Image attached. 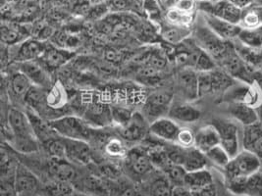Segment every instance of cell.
<instances>
[{"label": "cell", "mask_w": 262, "mask_h": 196, "mask_svg": "<svg viewBox=\"0 0 262 196\" xmlns=\"http://www.w3.org/2000/svg\"><path fill=\"white\" fill-rule=\"evenodd\" d=\"M7 125L11 133V146L22 153H33L38 150L36 137L27 112L11 108L7 115Z\"/></svg>", "instance_id": "obj_1"}, {"label": "cell", "mask_w": 262, "mask_h": 196, "mask_svg": "<svg viewBox=\"0 0 262 196\" xmlns=\"http://www.w3.org/2000/svg\"><path fill=\"white\" fill-rule=\"evenodd\" d=\"M191 35L195 43L207 52L214 59L216 64L224 57L232 45V41L218 37L205 23L195 24L191 31Z\"/></svg>", "instance_id": "obj_2"}, {"label": "cell", "mask_w": 262, "mask_h": 196, "mask_svg": "<svg viewBox=\"0 0 262 196\" xmlns=\"http://www.w3.org/2000/svg\"><path fill=\"white\" fill-rule=\"evenodd\" d=\"M49 125L57 135L67 139L89 142L93 135V128L83 118L75 115H63L49 121Z\"/></svg>", "instance_id": "obj_3"}, {"label": "cell", "mask_w": 262, "mask_h": 196, "mask_svg": "<svg viewBox=\"0 0 262 196\" xmlns=\"http://www.w3.org/2000/svg\"><path fill=\"white\" fill-rule=\"evenodd\" d=\"M236 80L217 67L209 72L199 73V95L200 97L225 93L229 88L236 85Z\"/></svg>", "instance_id": "obj_4"}, {"label": "cell", "mask_w": 262, "mask_h": 196, "mask_svg": "<svg viewBox=\"0 0 262 196\" xmlns=\"http://www.w3.org/2000/svg\"><path fill=\"white\" fill-rule=\"evenodd\" d=\"M262 160L248 150H242L231 158L223 169L225 180L245 177L248 178L257 172L261 171Z\"/></svg>", "instance_id": "obj_5"}, {"label": "cell", "mask_w": 262, "mask_h": 196, "mask_svg": "<svg viewBox=\"0 0 262 196\" xmlns=\"http://www.w3.org/2000/svg\"><path fill=\"white\" fill-rule=\"evenodd\" d=\"M217 66L224 70L236 81H239L243 84L250 85L255 82L256 72L243 60V58L236 51L232 41V45L227 51L224 57L217 63Z\"/></svg>", "instance_id": "obj_6"}, {"label": "cell", "mask_w": 262, "mask_h": 196, "mask_svg": "<svg viewBox=\"0 0 262 196\" xmlns=\"http://www.w3.org/2000/svg\"><path fill=\"white\" fill-rule=\"evenodd\" d=\"M174 95L169 90H155L143 102V113L149 125L155 120L167 117L173 104Z\"/></svg>", "instance_id": "obj_7"}, {"label": "cell", "mask_w": 262, "mask_h": 196, "mask_svg": "<svg viewBox=\"0 0 262 196\" xmlns=\"http://www.w3.org/2000/svg\"><path fill=\"white\" fill-rule=\"evenodd\" d=\"M196 10L201 13L208 14L219 19L225 20L232 24H239L242 17V9H239L228 0H199L196 3Z\"/></svg>", "instance_id": "obj_8"}, {"label": "cell", "mask_w": 262, "mask_h": 196, "mask_svg": "<svg viewBox=\"0 0 262 196\" xmlns=\"http://www.w3.org/2000/svg\"><path fill=\"white\" fill-rule=\"evenodd\" d=\"M126 168L133 181L144 183L155 172V166L148 156L142 150L134 149L126 155Z\"/></svg>", "instance_id": "obj_9"}, {"label": "cell", "mask_w": 262, "mask_h": 196, "mask_svg": "<svg viewBox=\"0 0 262 196\" xmlns=\"http://www.w3.org/2000/svg\"><path fill=\"white\" fill-rule=\"evenodd\" d=\"M211 125H213L220 137V144L225 148L231 158L235 157L239 148L238 126L223 118H214Z\"/></svg>", "instance_id": "obj_10"}, {"label": "cell", "mask_w": 262, "mask_h": 196, "mask_svg": "<svg viewBox=\"0 0 262 196\" xmlns=\"http://www.w3.org/2000/svg\"><path fill=\"white\" fill-rule=\"evenodd\" d=\"M83 119L92 128H103L110 125L112 121L111 105L95 99L89 101L84 106Z\"/></svg>", "instance_id": "obj_11"}, {"label": "cell", "mask_w": 262, "mask_h": 196, "mask_svg": "<svg viewBox=\"0 0 262 196\" xmlns=\"http://www.w3.org/2000/svg\"><path fill=\"white\" fill-rule=\"evenodd\" d=\"M15 186L19 196L37 195L41 188L38 178L21 163L15 174Z\"/></svg>", "instance_id": "obj_12"}, {"label": "cell", "mask_w": 262, "mask_h": 196, "mask_svg": "<svg viewBox=\"0 0 262 196\" xmlns=\"http://www.w3.org/2000/svg\"><path fill=\"white\" fill-rule=\"evenodd\" d=\"M149 132V122L144 118L143 113L134 112L130 121L120 127L121 137L129 142H138L142 140Z\"/></svg>", "instance_id": "obj_13"}, {"label": "cell", "mask_w": 262, "mask_h": 196, "mask_svg": "<svg viewBox=\"0 0 262 196\" xmlns=\"http://www.w3.org/2000/svg\"><path fill=\"white\" fill-rule=\"evenodd\" d=\"M48 46L49 44L45 40L29 37L18 44L14 60L18 63L38 60L43 55Z\"/></svg>", "instance_id": "obj_14"}, {"label": "cell", "mask_w": 262, "mask_h": 196, "mask_svg": "<svg viewBox=\"0 0 262 196\" xmlns=\"http://www.w3.org/2000/svg\"><path fill=\"white\" fill-rule=\"evenodd\" d=\"M66 147V159L74 165L86 166L94 160L93 151L88 141L64 138Z\"/></svg>", "instance_id": "obj_15"}, {"label": "cell", "mask_w": 262, "mask_h": 196, "mask_svg": "<svg viewBox=\"0 0 262 196\" xmlns=\"http://www.w3.org/2000/svg\"><path fill=\"white\" fill-rule=\"evenodd\" d=\"M18 71L24 74L34 86L47 89L51 87V78L49 75L50 72L39 60L19 63Z\"/></svg>", "instance_id": "obj_16"}, {"label": "cell", "mask_w": 262, "mask_h": 196, "mask_svg": "<svg viewBox=\"0 0 262 196\" xmlns=\"http://www.w3.org/2000/svg\"><path fill=\"white\" fill-rule=\"evenodd\" d=\"M177 86L181 94L188 101L200 97L199 73L191 68H182L177 75Z\"/></svg>", "instance_id": "obj_17"}, {"label": "cell", "mask_w": 262, "mask_h": 196, "mask_svg": "<svg viewBox=\"0 0 262 196\" xmlns=\"http://www.w3.org/2000/svg\"><path fill=\"white\" fill-rule=\"evenodd\" d=\"M48 172L52 180H59L74 184L79 179L74 164L67 159L51 157L48 162Z\"/></svg>", "instance_id": "obj_18"}, {"label": "cell", "mask_w": 262, "mask_h": 196, "mask_svg": "<svg viewBox=\"0 0 262 196\" xmlns=\"http://www.w3.org/2000/svg\"><path fill=\"white\" fill-rule=\"evenodd\" d=\"M204 23L208 26V28L213 31L218 37L223 38L224 40L233 41L237 39L242 31L239 24H232L225 20L219 19L214 16L202 13Z\"/></svg>", "instance_id": "obj_19"}, {"label": "cell", "mask_w": 262, "mask_h": 196, "mask_svg": "<svg viewBox=\"0 0 262 196\" xmlns=\"http://www.w3.org/2000/svg\"><path fill=\"white\" fill-rule=\"evenodd\" d=\"M75 56L71 49L55 47L49 44L43 55L38 59L49 72L55 71L66 65Z\"/></svg>", "instance_id": "obj_20"}, {"label": "cell", "mask_w": 262, "mask_h": 196, "mask_svg": "<svg viewBox=\"0 0 262 196\" xmlns=\"http://www.w3.org/2000/svg\"><path fill=\"white\" fill-rule=\"evenodd\" d=\"M180 130L179 124L168 116L157 119L149 125V133L151 135L169 142H176Z\"/></svg>", "instance_id": "obj_21"}, {"label": "cell", "mask_w": 262, "mask_h": 196, "mask_svg": "<svg viewBox=\"0 0 262 196\" xmlns=\"http://www.w3.org/2000/svg\"><path fill=\"white\" fill-rule=\"evenodd\" d=\"M174 186L162 173H152L144 182L143 192L144 196H172Z\"/></svg>", "instance_id": "obj_22"}, {"label": "cell", "mask_w": 262, "mask_h": 196, "mask_svg": "<svg viewBox=\"0 0 262 196\" xmlns=\"http://www.w3.org/2000/svg\"><path fill=\"white\" fill-rule=\"evenodd\" d=\"M168 117L178 124H191L202 117V112L188 102H173Z\"/></svg>", "instance_id": "obj_23"}, {"label": "cell", "mask_w": 262, "mask_h": 196, "mask_svg": "<svg viewBox=\"0 0 262 196\" xmlns=\"http://www.w3.org/2000/svg\"><path fill=\"white\" fill-rule=\"evenodd\" d=\"M243 146L245 150H248L255 154L262 160V124L255 122L253 125L244 127L243 135Z\"/></svg>", "instance_id": "obj_24"}, {"label": "cell", "mask_w": 262, "mask_h": 196, "mask_svg": "<svg viewBox=\"0 0 262 196\" xmlns=\"http://www.w3.org/2000/svg\"><path fill=\"white\" fill-rule=\"evenodd\" d=\"M228 111L231 114V116L239 124H242L244 127L259 122V116L257 110L251 108L244 102H230L228 106Z\"/></svg>", "instance_id": "obj_25"}, {"label": "cell", "mask_w": 262, "mask_h": 196, "mask_svg": "<svg viewBox=\"0 0 262 196\" xmlns=\"http://www.w3.org/2000/svg\"><path fill=\"white\" fill-rule=\"evenodd\" d=\"M219 144L220 137L213 125L204 126L194 134V147L203 153Z\"/></svg>", "instance_id": "obj_26"}, {"label": "cell", "mask_w": 262, "mask_h": 196, "mask_svg": "<svg viewBox=\"0 0 262 196\" xmlns=\"http://www.w3.org/2000/svg\"><path fill=\"white\" fill-rule=\"evenodd\" d=\"M27 114L30 118L32 127L34 129V132H35L39 142L46 144L50 139H52L58 135L49 125V121L43 119L36 112L30 109V110L27 111Z\"/></svg>", "instance_id": "obj_27"}, {"label": "cell", "mask_w": 262, "mask_h": 196, "mask_svg": "<svg viewBox=\"0 0 262 196\" xmlns=\"http://www.w3.org/2000/svg\"><path fill=\"white\" fill-rule=\"evenodd\" d=\"M209 161L206 155L199 150L196 147L185 148L181 166L187 172L198 171L206 169L208 167Z\"/></svg>", "instance_id": "obj_28"}, {"label": "cell", "mask_w": 262, "mask_h": 196, "mask_svg": "<svg viewBox=\"0 0 262 196\" xmlns=\"http://www.w3.org/2000/svg\"><path fill=\"white\" fill-rule=\"evenodd\" d=\"M191 35V30L190 27L176 26L165 22L161 24V37L171 44L178 45L185 41Z\"/></svg>", "instance_id": "obj_29"}, {"label": "cell", "mask_w": 262, "mask_h": 196, "mask_svg": "<svg viewBox=\"0 0 262 196\" xmlns=\"http://www.w3.org/2000/svg\"><path fill=\"white\" fill-rule=\"evenodd\" d=\"M239 26L242 29L262 27V0H255L254 3L242 10Z\"/></svg>", "instance_id": "obj_30"}, {"label": "cell", "mask_w": 262, "mask_h": 196, "mask_svg": "<svg viewBox=\"0 0 262 196\" xmlns=\"http://www.w3.org/2000/svg\"><path fill=\"white\" fill-rule=\"evenodd\" d=\"M213 183H215L213 175L207 168L198 171L187 172L185 177V186L190 188L191 191L199 190Z\"/></svg>", "instance_id": "obj_31"}, {"label": "cell", "mask_w": 262, "mask_h": 196, "mask_svg": "<svg viewBox=\"0 0 262 196\" xmlns=\"http://www.w3.org/2000/svg\"><path fill=\"white\" fill-rule=\"evenodd\" d=\"M68 103V94L62 84L57 82L51 87H49L47 93V104L48 108L53 113L59 112L65 108Z\"/></svg>", "instance_id": "obj_32"}, {"label": "cell", "mask_w": 262, "mask_h": 196, "mask_svg": "<svg viewBox=\"0 0 262 196\" xmlns=\"http://www.w3.org/2000/svg\"><path fill=\"white\" fill-rule=\"evenodd\" d=\"M33 86V83L20 71L13 74L9 80V90L11 95L17 100H22L24 103L25 98Z\"/></svg>", "instance_id": "obj_33"}, {"label": "cell", "mask_w": 262, "mask_h": 196, "mask_svg": "<svg viewBox=\"0 0 262 196\" xmlns=\"http://www.w3.org/2000/svg\"><path fill=\"white\" fill-rule=\"evenodd\" d=\"M28 33L23 27L15 24H3L1 27V40L6 45H17L26 40Z\"/></svg>", "instance_id": "obj_34"}, {"label": "cell", "mask_w": 262, "mask_h": 196, "mask_svg": "<svg viewBox=\"0 0 262 196\" xmlns=\"http://www.w3.org/2000/svg\"><path fill=\"white\" fill-rule=\"evenodd\" d=\"M43 191L48 196H72L76 188L71 183L49 179L43 185Z\"/></svg>", "instance_id": "obj_35"}, {"label": "cell", "mask_w": 262, "mask_h": 196, "mask_svg": "<svg viewBox=\"0 0 262 196\" xmlns=\"http://www.w3.org/2000/svg\"><path fill=\"white\" fill-rule=\"evenodd\" d=\"M237 39L251 48L262 49V27L242 29Z\"/></svg>", "instance_id": "obj_36"}, {"label": "cell", "mask_w": 262, "mask_h": 196, "mask_svg": "<svg viewBox=\"0 0 262 196\" xmlns=\"http://www.w3.org/2000/svg\"><path fill=\"white\" fill-rule=\"evenodd\" d=\"M165 19L170 24L190 27L194 19V12H185L178 8L171 7L165 13Z\"/></svg>", "instance_id": "obj_37"}, {"label": "cell", "mask_w": 262, "mask_h": 196, "mask_svg": "<svg viewBox=\"0 0 262 196\" xmlns=\"http://www.w3.org/2000/svg\"><path fill=\"white\" fill-rule=\"evenodd\" d=\"M243 102L255 110H257L261 107L262 86L259 83L253 82L252 84L248 85Z\"/></svg>", "instance_id": "obj_38"}, {"label": "cell", "mask_w": 262, "mask_h": 196, "mask_svg": "<svg viewBox=\"0 0 262 196\" xmlns=\"http://www.w3.org/2000/svg\"><path fill=\"white\" fill-rule=\"evenodd\" d=\"M109 9L114 12L143 11V0H110Z\"/></svg>", "instance_id": "obj_39"}, {"label": "cell", "mask_w": 262, "mask_h": 196, "mask_svg": "<svg viewBox=\"0 0 262 196\" xmlns=\"http://www.w3.org/2000/svg\"><path fill=\"white\" fill-rule=\"evenodd\" d=\"M204 154L206 155L209 163H212L216 167H219L221 169H224L231 160L230 155L221 144L211 148Z\"/></svg>", "instance_id": "obj_40"}, {"label": "cell", "mask_w": 262, "mask_h": 196, "mask_svg": "<svg viewBox=\"0 0 262 196\" xmlns=\"http://www.w3.org/2000/svg\"><path fill=\"white\" fill-rule=\"evenodd\" d=\"M162 172L166 175L170 183L173 184V186H182L185 185V177L187 171L180 165H176L173 163L168 164L164 170Z\"/></svg>", "instance_id": "obj_41"}, {"label": "cell", "mask_w": 262, "mask_h": 196, "mask_svg": "<svg viewBox=\"0 0 262 196\" xmlns=\"http://www.w3.org/2000/svg\"><path fill=\"white\" fill-rule=\"evenodd\" d=\"M110 196H144L143 191L135 184L118 183L110 184Z\"/></svg>", "instance_id": "obj_42"}, {"label": "cell", "mask_w": 262, "mask_h": 196, "mask_svg": "<svg viewBox=\"0 0 262 196\" xmlns=\"http://www.w3.org/2000/svg\"><path fill=\"white\" fill-rule=\"evenodd\" d=\"M245 196H262V171L249 177L245 186Z\"/></svg>", "instance_id": "obj_43"}, {"label": "cell", "mask_w": 262, "mask_h": 196, "mask_svg": "<svg viewBox=\"0 0 262 196\" xmlns=\"http://www.w3.org/2000/svg\"><path fill=\"white\" fill-rule=\"evenodd\" d=\"M45 145L51 157L66 159V147L63 137L57 135L56 137L50 139Z\"/></svg>", "instance_id": "obj_44"}, {"label": "cell", "mask_w": 262, "mask_h": 196, "mask_svg": "<svg viewBox=\"0 0 262 196\" xmlns=\"http://www.w3.org/2000/svg\"><path fill=\"white\" fill-rule=\"evenodd\" d=\"M111 114L113 122H116L120 127H123L130 121L134 113L126 107L120 105H111Z\"/></svg>", "instance_id": "obj_45"}, {"label": "cell", "mask_w": 262, "mask_h": 196, "mask_svg": "<svg viewBox=\"0 0 262 196\" xmlns=\"http://www.w3.org/2000/svg\"><path fill=\"white\" fill-rule=\"evenodd\" d=\"M105 151L109 156L112 157H122L127 155L124 143L121 141V139L116 137L108 140L105 144Z\"/></svg>", "instance_id": "obj_46"}, {"label": "cell", "mask_w": 262, "mask_h": 196, "mask_svg": "<svg viewBox=\"0 0 262 196\" xmlns=\"http://www.w3.org/2000/svg\"><path fill=\"white\" fill-rule=\"evenodd\" d=\"M143 9L151 20L162 21V12L157 0H143Z\"/></svg>", "instance_id": "obj_47"}, {"label": "cell", "mask_w": 262, "mask_h": 196, "mask_svg": "<svg viewBox=\"0 0 262 196\" xmlns=\"http://www.w3.org/2000/svg\"><path fill=\"white\" fill-rule=\"evenodd\" d=\"M179 146L184 148H190L194 146V134L190 129L181 128L179 135L177 136V140L175 142Z\"/></svg>", "instance_id": "obj_48"}, {"label": "cell", "mask_w": 262, "mask_h": 196, "mask_svg": "<svg viewBox=\"0 0 262 196\" xmlns=\"http://www.w3.org/2000/svg\"><path fill=\"white\" fill-rule=\"evenodd\" d=\"M1 196H19L15 186V177L1 178Z\"/></svg>", "instance_id": "obj_49"}, {"label": "cell", "mask_w": 262, "mask_h": 196, "mask_svg": "<svg viewBox=\"0 0 262 196\" xmlns=\"http://www.w3.org/2000/svg\"><path fill=\"white\" fill-rule=\"evenodd\" d=\"M192 192L194 196H218V186L213 183Z\"/></svg>", "instance_id": "obj_50"}, {"label": "cell", "mask_w": 262, "mask_h": 196, "mask_svg": "<svg viewBox=\"0 0 262 196\" xmlns=\"http://www.w3.org/2000/svg\"><path fill=\"white\" fill-rule=\"evenodd\" d=\"M172 196H194V194L190 188H188L185 185H182L174 187Z\"/></svg>", "instance_id": "obj_51"}, {"label": "cell", "mask_w": 262, "mask_h": 196, "mask_svg": "<svg viewBox=\"0 0 262 196\" xmlns=\"http://www.w3.org/2000/svg\"><path fill=\"white\" fill-rule=\"evenodd\" d=\"M228 1L231 2L232 4H234L235 6H237L242 10L249 7L252 3L255 2V0H228Z\"/></svg>", "instance_id": "obj_52"}, {"label": "cell", "mask_w": 262, "mask_h": 196, "mask_svg": "<svg viewBox=\"0 0 262 196\" xmlns=\"http://www.w3.org/2000/svg\"><path fill=\"white\" fill-rule=\"evenodd\" d=\"M218 196H236V195H234V194H233V193H231V192H230V191H229V190H228V189H227L226 186H225V189H224V190H223V192H221V191H220V189H219V188H218Z\"/></svg>", "instance_id": "obj_53"}, {"label": "cell", "mask_w": 262, "mask_h": 196, "mask_svg": "<svg viewBox=\"0 0 262 196\" xmlns=\"http://www.w3.org/2000/svg\"><path fill=\"white\" fill-rule=\"evenodd\" d=\"M91 2L94 5H96V4H107L110 2V0H91Z\"/></svg>", "instance_id": "obj_54"}, {"label": "cell", "mask_w": 262, "mask_h": 196, "mask_svg": "<svg viewBox=\"0 0 262 196\" xmlns=\"http://www.w3.org/2000/svg\"><path fill=\"white\" fill-rule=\"evenodd\" d=\"M72 196H93L91 195V194H88V193H84V192H82V191H79V190H77L76 189V191L72 194Z\"/></svg>", "instance_id": "obj_55"}, {"label": "cell", "mask_w": 262, "mask_h": 196, "mask_svg": "<svg viewBox=\"0 0 262 196\" xmlns=\"http://www.w3.org/2000/svg\"><path fill=\"white\" fill-rule=\"evenodd\" d=\"M206 1H217V0H206Z\"/></svg>", "instance_id": "obj_56"}, {"label": "cell", "mask_w": 262, "mask_h": 196, "mask_svg": "<svg viewBox=\"0 0 262 196\" xmlns=\"http://www.w3.org/2000/svg\"><path fill=\"white\" fill-rule=\"evenodd\" d=\"M34 196H40V195H38V194H37V195H34Z\"/></svg>", "instance_id": "obj_57"}, {"label": "cell", "mask_w": 262, "mask_h": 196, "mask_svg": "<svg viewBox=\"0 0 262 196\" xmlns=\"http://www.w3.org/2000/svg\"><path fill=\"white\" fill-rule=\"evenodd\" d=\"M261 107H262V106H261ZM261 107H260V108H261Z\"/></svg>", "instance_id": "obj_58"}]
</instances>
